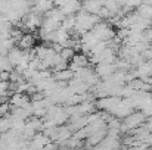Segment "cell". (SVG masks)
I'll list each match as a JSON object with an SVG mask.
<instances>
[{
    "label": "cell",
    "mask_w": 152,
    "mask_h": 150,
    "mask_svg": "<svg viewBox=\"0 0 152 150\" xmlns=\"http://www.w3.org/2000/svg\"><path fill=\"white\" fill-rule=\"evenodd\" d=\"M92 33L95 34V37H96L98 40H105V41H109L111 38L115 37V31H114V28L111 27V24H108V22H105V21H102V19L93 25Z\"/></svg>",
    "instance_id": "1"
},
{
    "label": "cell",
    "mask_w": 152,
    "mask_h": 150,
    "mask_svg": "<svg viewBox=\"0 0 152 150\" xmlns=\"http://www.w3.org/2000/svg\"><path fill=\"white\" fill-rule=\"evenodd\" d=\"M146 121V116H145V113L142 112V110H139V112H132V113H129L126 118H123V124L129 128V131L130 130H133V128H136V127H140L143 122Z\"/></svg>",
    "instance_id": "2"
},
{
    "label": "cell",
    "mask_w": 152,
    "mask_h": 150,
    "mask_svg": "<svg viewBox=\"0 0 152 150\" xmlns=\"http://www.w3.org/2000/svg\"><path fill=\"white\" fill-rule=\"evenodd\" d=\"M18 44V47L22 50H30L33 47V44H34V38H33V36L31 34H22V37L16 41Z\"/></svg>",
    "instance_id": "3"
},
{
    "label": "cell",
    "mask_w": 152,
    "mask_h": 150,
    "mask_svg": "<svg viewBox=\"0 0 152 150\" xmlns=\"http://www.w3.org/2000/svg\"><path fill=\"white\" fill-rule=\"evenodd\" d=\"M74 49L72 47H62L61 51H59V54H61V57H62V60H65V62H69L71 59H72V56H74Z\"/></svg>",
    "instance_id": "4"
}]
</instances>
